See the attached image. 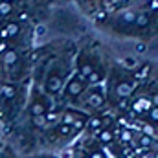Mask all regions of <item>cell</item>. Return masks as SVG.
<instances>
[{"mask_svg": "<svg viewBox=\"0 0 158 158\" xmlns=\"http://www.w3.org/2000/svg\"><path fill=\"white\" fill-rule=\"evenodd\" d=\"M86 125H88L90 131H98V134H99L101 129H103V119L101 118H90L88 121H86Z\"/></svg>", "mask_w": 158, "mask_h": 158, "instance_id": "52a82bcc", "label": "cell"}, {"mask_svg": "<svg viewBox=\"0 0 158 158\" xmlns=\"http://www.w3.org/2000/svg\"><path fill=\"white\" fill-rule=\"evenodd\" d=\"M86 88H88L86 79L81 77L77 72H72V74H70V77L66 79V83H64L63 90H61V98H63L64 101H68V103L79 105V101H81L83 94L86 92Z\"/></svg>", "mask_w": 158, "mask_h": 158, "instance_id": "6da1fadb", "label": "cell"}, {"mask_svg": "<svg viewBox=\"0 0 158 158\" xmlns=\"http://www.w3.org/2000/svg\"><path fill=\"white\" fill-rule=\"evenodd\" d=\"M0 28H2V22H0Z\"/></svg>", "mask_w": 158, "mask_h": 158, "instance_id": "2e32d148", "label": "cell"}, {"mask_svg": "<svg viewBox=\"0 0 158 158\" xmlns=\"http://www.w3.org/2000/svg\"><path fill=\"white\" fill-rule=\"evenodd\" d=\"M99 140L105 142V143H107V142H112V132H110V131H101V132H99Z\"/></svg>", "mask_w": 158, "mask_h": 158, "instance_id": "30bf717a", "label": "cell"}, {"mask_svg": "<svg viewBox=\"0 0 158 158\" xmlns=\"http://www.w3.org/2000/svg\"><path fill=\"white\" fill-rule=\"evenodd\" d=\"M134 86H136V83H134L132 77H118L114 81V85L110 83V88H112L110 92L114 94V98L121 103L123 99L131 98V94L134 92Z\"/></svg>", "mask_w": 158, "mask_h": 158, "instance_id": "3957f363", "label": "cell"}, {"mask_svg": "<svg viewBox=\"0 0 158 158\" xmlns=\"http://www.w3.org/2000/svg\"><path fill=\"white\" fill-rule=\"evenodd\" d=\"M149 22H151V13H149V11H140V13H136V22H134V26H138V28H147Z\"/></svg>", "mask_w": 158, "mask_h": 158, "instance_id": "8992f818", "label": "cell"}, {"mask_svg": "<svg viewBox=\"0 0 158 158\" xmlns=\"http://www.w3.org/2000/svg\"><path fill=\"white\" fill-rule=\"evenodd\" d=\"M90 158H103V155H101L99 151H94V153L90 155Z\"/></svg>", "mask_w": 158, "mask_h": 158, "instance_id": "4fadbf2b", "label": "cell"}, {"mask_svg": "<svg viewBox=\"0 0 158 158\" xmlns=\"http://www.w3.org/2000/svg\"><path fill=\"white\" fill-rule=\"evenodd\" d=\"M140 143L149 145V143H151V138H149V136H142V138H140Z\"/></svg>", "mask_w": 158, "mask_h": 158, "instance_id": "8fae6325", "label": "cell"}, {"mask_svg": "<svg viewBox=\"0 0 158 158\" xmlns=\"http://www.w3.org/2000/svg\"><path fill=\"white\" fill-rule=\"evenodd\" d=\"M4 149H6V145H4V142L0 140V153H4Z\"/></svg>", "mask_w": 158, "mask_h": 158, "instance_id": "5bb4252c", "label": "cell"}, {"mask_svg": "<svg viewBox=\"0 0 158 158\" xmlns=\"http://www.w3.org/2000/svg\"><path fill=\"white\" fill-rule=\"evenodd\" d=\"M145 50H147V48H145V44H138V46H136V52H140V53H143Z\"/></svg>", "mask_w": 158, "mask_h": 158, "instance_id": "7c38bea8", "label": "cell"}, {"mask_svg": "<svg viewBox=\"0 0 158 158\" xmlns=\"http://www.w3.org/2000/svg\"><path fill=\"white\" fill-rule=\"evenodd\" d=\"M121 64H123L125 68H132V70H134V68L138 66V61H136L134 57H127V59H123V63H121Z\"/></svg>", "mask_w": 158, "mask_h": 158, "instance_id": "9c48e42d", "label": "cell"}, {"mask_svg": "<svg viewBox=\"0 0 158 158\" xmlns=\"http://www.w3.org/2000/svg\"><path fill=\"white\" fill-rule=\"evenodd\" d=\"M79 103H85L88 109L99 110V109H103L105 103H107V92L103 90L101 85H90V86L86 88V92L83 94V98H81Z\"/></svg>", "mask_w": 158, "mask_h": 158, "instance_id": "7a4b0ae2", "label": "cell"}, {"mask_svg": "<svg viewBox=\"0 0 158 158\" xmlns=\"http://www.w3.org/2000/svg\"><path fill=\"white\" fill-rule=\"evenodd\" d=\"M147 119H149L151 123H158V107L156 105H153V109L147 112Z\"/></svg>", "mask_w": 158, "mask_h": 158, "instance_id": "ba28073f", "label": "cell"}, {"mask_svg": "<svg viewBox=\"0 0 158 158\" xmlns=\"http://www.w3.org/2000/svg\"><path fill=\"white\" fill-rule=\"evenodd\" d=\"M153 109V101L149 98H138L134 103H132V110L136 114H147L149 110Z\"/></svg>", "mask_w": 158, "mask_h": 158, "instance_id": "277c9868", "label": "cell"}, {"mask_svg": "<svg viewBox=\"0 0 158 158\" xmlns=\"http://www.w3.org/2000/svg\"><path fill=\"white\" fill-rule=\"evenodd\" d=\"M81 158H90V156H86V155H85V156H81Z\"/></svg>", "mask_w": 158, "mask_h": 158, "instance_id": "9a60e30c", "label": "cell"}, {"mask_svg": "<svg viewBox=\"0 0 158 158\" xmlns=\"http://www.w3.org/2000/svg\"><path fill=\"white\" fill-rule=\"evenodd\" d=\"M151 70H153V66H151V63H145L142 68H134V74L131 76V77L134 79V83L136 81H143V79H147L149 77V74H151Z\"/></svg>", "mask_w": 158, "mask_h": 158, "instance_id": "5b68a950", "label": "cell"}]
</instances>
